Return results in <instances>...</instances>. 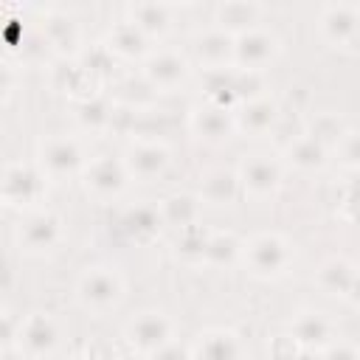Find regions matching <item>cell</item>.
<instances>
[{
	"instance_id": "1",
	"label": "cell",
	"mask_w": 360,
	"mask_h": 360,
	"mask_svg": "<svg viewBox=\"0 0 360 360\" xmlns=\"http://www.w3.org/2000/svg\"><path fill=\"white\" fill-rule=\"evenodd\" d=\"M245 256H248L250 270H253L256 276H264V278L284 273L287 264H290V248H287V242H284L281 236H276V233H262V236H256V239L248 245Z\"/></svg>"
},
{
	"instance_id": "2",
	"label": "cell",
	"mask_w": 360,
	"mask_h": 360,
	"mask_svg": "<svg viewBox=\"0 0 360 360\" xmlns=\"http://www.w3.org/2000/svg\"><path fill=\"white\" fill-rule=\"evenodd\" d=\"M121 292H124L121 278L112 270H107V267H93L79 281V298H82V304L90 307V309H96V312H104V309L115 307L118 298H121Z\"/></svg>"
},
{
	"instance_id": "3",
	"label": "cell",
	"mask_w": 360,
	"mask_h": 360,
	"mask_svg": "<svg viewBox=\"0 0 360 360\" xmlns=\"http://www.w3.org/2000/svg\"><path fill=\"white\" fill-rule=\"evenodd\" d=\"M127 340L143 352V354H155L160 352L166 343H172V323L166 315L160 312H141L138 318H132L127 323Z\"/></svg>"
},
{
	"instance_id": "4",
	"label": "cell",
	"mask_w": 360,
	"mask_h": 360,
	"mask_svg": "<svg viewBox=\"0 0 360 360\" xmlns=\"http://www.w3.org/2000/svg\"><path fill=\"white\" fill-rule=\"evenodd\" d=\"M127 163H121L112 155H98L84 169V186L96 197H115L127 186Z\"/></svg>"
},
{
	"instance_id": "5",
	"label": "cell",
	"mask_w": 360,
	"mask_h": 360,
	"mask_svg": "<svg viewBox=\"0 0 360 360\" xmlns=\"http://www.w3.org/2000/svg\"><path fill=\"white\" fill-rule=\"evenodd\" d=\"M239 183L248 194L253 197H267L278 188L281 183V169L273 158L267 155H253L239 166Z\"/></svg>"
},
{
	"instance_id": "6",
	"label": "cell",
	"mask_w": 360,
	"mask_h": 360,
	"mask_svg": "<svg viewBox=\"0 0 360 360\" xmlns=\"http://www.w3.org/2000/svg\"><path fill=\"white\" fill-rule=\"evenodd\" d=\"M276 53V39L264 31H245L239 37H233V62L242 70H262Z\"/></svg>"
},
{
	"instance_id": "7",
	"label": "cell",
	"mask_w": 360,
	"mask_h": 360,
	"mask_svg": "<svg viewBox=\"0 0 360 360\" xmlns=\"http://www.w3.org/2000/svg\"><path fill=\"white\" fill-rule=\"evenodd\" d=\"M56 340H59V332H56V323L48 315L37 312L25 323H20V349L34 360L48 357L56 349Z\"/></svg>"
},
{
	"instance_id": "8",
	"label": "cell",
	"mask_w": 360,
	"mask_h": 360,
	"mask_svg": "<svg viewBox=\"0 0 360 360\" xmlns=\"http://www.w3.org/2000/svg\"><path fill=\"white\" fill-rule=\"evenodd\" d=\"M82 163V149L70 138H51L42 146V166L51 177H73Z\"/></svg>"
},
{
	"instance_id": "9",
	"label": "cell",
	"mask_w": 360,
	"mask_h": 360,
	"mask_svg": "<svg viewBox=\"0 0 360 360\" xmlns=\"http://www.w3.org/2000/svg\"><path fill=\"white\" fill-rule=\"evenodd\" d=\"M290 338L301 352H318L332 343V323L321 312H301L292 321Z\"/></svg>"
},
{
	"instance_id": "10",
	"label": "cell",
	"mask_w": 360,
	"mask_h": 360,
	"mask_svg": "<svg viewBox=\"0 0 360 360\" xmlns=\"http://www.w3.org/2000/svg\"><path fill=\"white\" fill-rule=\"evenodd\" d=\"M42 194V174L31 166H8L3 174V197L6 202H31Z\"/></svg>"
},
{
	"instance_id": "11",
	"label": "cell",
	"mask_w": 360,
	"mask_h": 360,
	"mask_svg": "<svg viewBox=\"0 0 360 360\" xmlns=\"http://www.w3.org/2000/svg\"><path fill=\"white\" fill-rule=\"evenodd\" d=\"M62 236V228H59V219L53 214H34L22 222L20 228V242L28 248V250H51L56 248Z\"/></svg>"
},
{
	"instance_id": "12",
	"label": "cell",
	"mask_w": 360,
	"mask_h": 360,
	"mask_svg": "<svg viewBox=\"0 0 360 360\" xmlns=\"http://www.w3.org/2000/svg\"><path fill=\"white\" fill-rule=\"evenodd\" d=\"M166 166H169V152H166V146H160V143H135V146L129 149L127 172L135 174V177L152 180V177L163 174Z\"/></svg>"
},
{
	"instance_id": "13",
	"label": "cell",
	"mask_w": 360,
	"mask_h": 360,
	"mask_svg": "<svg viewBox=\"0 0 360 360\" xmlns=\"http://www.w3.org/2000/svg\"><path fill=\"white\" fill-rule=\"evenodd\" d=\"M191 127H194V132H197L200 138H205V141H222V138H228V135L236 129V118L231 115L228 107L208 104V107H202V110L194 112Z\"/></svg>"
},
{
	"instance_id": "14",
	"label": "cell",
	"mask_w": 360,
	"mask_h": 360,
	"mask_svg": "<svg viewBox=\"0 0 360 360\" xmlns=\"http://www.w3.org/2000/svg\"><path fill=\"white\" fill-rule=\"evenodd\" d=\"M143 73H146V79H149L152 87H174L177 82L186 79L188 65H186L183 56L166 51V53H155V56L146 62Z\"/></svg>"
},
{
	"instance_id": "15",
	"label": "cell",
	"mask_w": 360,
	"mask_h": 360,
	"mask_svg": "<svg viewBox=\"0 0 360 360\" xmlns=\"http://www.w3.org/2000/svg\"><path fill=\"white\" fill-rule=\"evenodd\" d=\"M323 34L332 42H349L354 39L357 28H360V14L352 6H326L323 17H321Z\"/></svg>"
},
{
	"instance_id": "16",
	"label": "cell",
	"mask_w": 360,
	"mask_h": 360,
	"mask_svg": "<svg viewBox=\"0 0 360 360\" xmlns=\"http://www.w3.org/2000/svg\"><path fill=\"white\" fill-rule=\"evenodd\" d=\"M278 121V107L267 98H250L242 104L239 115H236V127L253 132V135H262V132H270Z\"/></svg>"
},
{
	"instance_id": "17",
	"label": "cell",
	"mask_w": 360,
	"mask_h": 360,
	"mask_svg": "<svg viewBox=\"0 0 360 360\" xmlns=\"http://www.w3.org/2000/svg\"><path fill=\"white\" fill-rule=\"evenodd\" d=\"M121 225H124L127 236H132L135 242H149V239L158 236V231H160V225H163V217H160V211L152 208V205H132V208L124 214Z\"/></svg>"
},
{
	"instance_id": "18",
	"label": "cell",
	"mask_w": 360,
	"mask_h": 360,
	"mask_svg": "<svg viewBox=\"0 0 360 360\" xmlns=\"http://www.w3.org/2000/svg\"><path fill=\"white\" fill-rule=\"evenodd\" d=\"M197 56L208 65V70L222 68L228 59H233V34L217 28V31H205L197 39Z\"/></svg>"
},
{
	"instance_id": "19",
	"label": "cell",
	"mask_w": 360,
	"mask_h": 360,
	"mask_svg": "<svg viewBox=\"0 0 360 360\" xmlns=\"http://www.w3.org/2000/svg\"><path fill=\"white\" fill-rule=\"evenodd\" d=\"M242 191V183H239V174L228 172V169H214L205 174L202 180V197L214 205H225V202H233Z\"/></svg>"
},
{
	"instance_id": "20",
	"label": "cell",
	"mask_w": 360,
	"mask_h": 360,
	"mask_svg": "<svg viewBox=\"0 0 360 360\" xmlns=\"http://www.w3.org/2000/svg\"><path fill=\"white\" fill-rule=\"evenodd\" d=\"M197 360H242V343L231 332H208L197 343Z\"/></svg>"
},
{
	"instance_id": "21",
	"label": "cell",
	"mask_w": 360,
	"mask_h": 360,
	"mask_svg": "<svg viewBox=\"0 0 360 360\" xmlns=\"http://www.w3.org/2000/svg\"><path fill=\"white\" fill-rule=\"evenodd\" d=\"M354 276H357V270L346 259H329L318 270V284L329 295H349Z\"/></svg>"
},
{
	"instance_id": "22",
	"label": "cell",
	"mask_w": 360,
	"mask_h": 360,
	"mask_svg": "<svg viewBox=\"0 0 360 360\" xmlns=\"http://www.w3.org/2000/svg\"><path fill=\"white\" fill-rule=\"evenodd\" d=\"M197 214H200V202L191 194H172L163 200V208H160L163 222L177 225L180 231L188 225H197Z\"/></svg>"
},
{
	"instance_id": "23",
	"label": "cell",
	"mask_w": 360,
	"mask_h": 360,
	"mask_svg": "<svg viewBox=\"0 0 360 360\" xmlns=\"http://www.w3.org/2000/svg\"><path fill=\"white\" fill-rule=\"evenodd\" d=\"M217 14H219V22H222V31L239 37V34L250 31V25L259 17V8L253 3H225V6H219Z\"/></svg>"
},
{
	"instance_id": "24",
	"label": "cell",
	"mask_w": 360,
	"mask_h": 360,
	"mask_svg": "<svg viewBox=\"0 0 360 360\" xmlns=\"http://www.w3.org/2000/svg\"><path fill=\"white\" fill-rule=\"evenodd\" d=\"M143 45H146V34L132 20H124L110 31V51H115L121 56H138L143 51Z\"/></svg>"
},
{
	"instance_id": "25",
	"label": "cell",
	"mask_w": 360,
	"mask_h": 360,
	"mask_svg": "<svg viewBox=\"0 0 360 360\" xmlns=\"http://www.w3.org/2000/svg\"><path fill=\"white\" fill-rule=\"evenodd\" d=\"M290 160L292 166L309 172V169H321L323 160H326V146L318 143L312 135H301L290 143Z\"/></svg>"
},
{
	"instance_id": "26",
	"label": "cell",
	"mask_w": 360,
	"mask_h": 360,
	"mask_svg": "<svg viewBox=\"0 0 360 360\" xmlns=\"http://www.w3.org/2000/svg\"><path fill=\"white\" fill-rule=\"evenodd\" d=\"M239 250H242V245H239V239H236L233 233H228V231H225V233H211L202 262H208V264H214V267H228V264L236 262Z\"/></svg>"
},
{
	"instance_id": "27",
	"label": "cell",
	"mask_w": 360,
	"mask_h": 360,
	"mask_svg": "<svg viewBox=\"0 0 360 360\" xmlns=\"http://www.w3.org/2000/svg\"><path fill=\"white\" fill-rule=\"evenodd\" d=\"M132 22L149 37V34H160L169 25V8L160 3H138L132 6Z\"/></svg>"
},
{
	"instance_id": "28",
	"label": "cell",
	"mask_w": 360,
	"mask_h": 360,
	"mask_svg": "<svg viewBox=\"0 0 360 360\" xmlns=\"http://www.w3.org/2000/svg\"><path fill=\"white\" fill-rule=\"evenodd\" d=\"M208 239L211 233L202 228V225H188L177 233V250L186 256V259H205V248H208Z\"/></svg>"
},
{
	"instance_id": "29",
	"label": "cell",
	"mask_w": 360,
	"mask_h": 360,
	"mask_svg": "<svg viewBox=\"0 0 360 360\" xmlns=\"http://www.w3.org/2000/svg\"><path fill=\"white\" fill-rule=\"evenodd\" d=\"M112 110L101 101V98H84L82 104H79V121L84 124V127H90V129H101V127H107V124H112Z\"/></svg>"
},
{
	"instance_id": "30",
	"label": "cell",
	"mask_w": 360,
	"mask_h": 360,
	"mask_svg": "<svg viewBox=\"0 0 360 360\" xmlns=\"http://www.w3.org/2000/svg\"><path fill=\"white\" fill-rule=\"evenodd\" d=\"M45 42L53 48H70L76 42V25L68 17H51V22L45 25Z\"/></svg>"
},
{
	"instance_id": "31",
	"label": "cell",
	"mask_w": 360,
	"mask_h": 360,
	"mask_svg": "<svg viewBox=\"0 0 360 360\" xmlns=\"http://www.w3.org/2000/svg\"><path fill=\"white\" fill-rule=\"evenodd\" d=\"M309 135H312L318 143H323V146H329L332 141H343V129H340V121H338L335 115H321V118H315Z\"/></svg>"
},
{
	"instance_id": "32",
	"label": "cell",
	"mask_w": 360,
	"mask_h": 360,
	"mask_svg": "<svg viewBox=\"0 0 360 360\" xmlns=\"http://www.w3.org/2000/svg\"><path fill=\"white\" fill-rule=\"evenodd\" d=\"M259 87H262L259 70H236L233 73V93H236V98H245L248 96V101H250Z\"/></svg>"
},
{
	"instance_id": "33",
	"label": "cell",
	"mask_w": 360,
	"mask_h": 360,
	"mask_svg": "<svg viewBox=\"0 0 360 360\" xmlns=\"http://www.w3.org/2000/svg\"><path fill=\"white\" fill-rule=\"evenodd\" d=\"M340 211H343V217H349L352 222H360V177L352 180V183L343 188Z\"/></svg>"
},
{
	"instance_id": "34",
	"label": "cell",
	"mask_w": 360,
	"mask_h": 360,
	"mask_svg": "<svg viewBox=\"0 0 360 360\" xmlns=\"http://www.w3.org/2000/svg\"><path fill=\"white\" fill-rule=\"evenodd\" d=\"M340 155H343V163L357 169L360 172V132H349L343 135L340 141Z\"/></svg>"
},
{
	"instance_id": "35",
	"label": "cell",
	"mask_w": 360,
	"mask_h": 360,
	"mask_svg": "<svg viewBox=\"0 0 360 360\" xmlns=\"http://www.w3.org/2000/svg\"><path fill=\"white\" fill-rule=\"evenodd\" d=\"M321 360H360V349H354L352 343H329Z\"/></svg>"
},
{
	"instance_id": "36",
	"label": "cell",
	"mask_w": 360,
	"mask_h": 360,
	"mask_svg": "<svg viewBox=\"0 0 360 360\" xmlns=\"http://www.w3.org/2000/svg\"><path fill=\"white\" fill-rule=\"evenodd\" d=\"M110 48H96L90 56H87V73H104L107 68H110Z\"/></svg>"
},
{
	"instance_id": "37",
	"label": "cell",
	"mask_w": 360,
	"mask_h": 360,
	"mask_svg": "<svg viewBox=\"0 0 360 360\" xmlns=\"http://www.w3.org/2000/svg\"><path fill=\"white\" fill-rule=\"evenodd\" d=\"M152 360H188V352L183 346H177V343H166L160 352L152 354Z\"/></svg>"
},
{
	"instance_id": "38",
	"label": "cell",
	"mask_w": 360,
	"mask_h": 360,
	"mask_svg": "<svg viewBox=\"0 0 360 360\" xmlns=\"http://www.w3.org/2000/svg\"><path fill=\"white\" fill-rule=\"evenodd\" d=\"M354 307H360V273L354 276V281H352V290H349V295H346Z\"/></svg>"
},
{
	"instance_id": "39",
	"label": "cell",
	"mask_w": 360,
	"mask_h": 360,
	"mask_svg": "<svg viewBox=\"0 0 360 360\" xmlns=\"http://www.w3.org/2000/svg\"><path fill=\"white\" fill-rule=\"evenodd\" d=\"M73 360H93V357H73Z\"/></svg>"
},
{
	"instance_id": "40",
	"label": "cell",
	"mask_w": 360,
	"mask_h": 360,
	"mask_svg": "<svg viewBox=\"0 0 360 360\" xmlns=\"http://www.w3.org/2000/svg\"><path fill=\"white\" fill-rule=\"evenodd\" d=\"M121 360H135V357H121Z\"/></svg>"
}]
</instances>
